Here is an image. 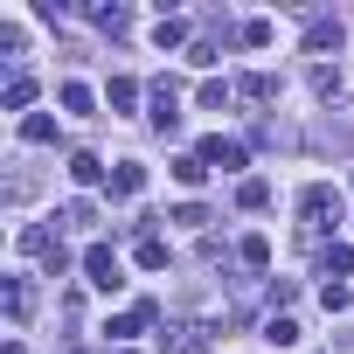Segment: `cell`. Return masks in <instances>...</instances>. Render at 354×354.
I'll use <instances>...</instances> for the list:
<instances>
[{"instance_id": "obj_14", "label": "cell", "mask_w": 354, "mask_h": 354, "mask_svg": "<svg viewBox=\"0 0 354 354\" xmlns=\"http://www.w3.org/2000/svg\"><path fill=\"white\" fill-rule=\"evenodd\" d=\"M236 42H243V49H264V42H271V21H243Z\"/></svg>"}, {"instance_id": "obj_8", "label": "cell", "mask_w": 354, "mask_h": 354, "mask_svg": "<svg viewBox=\"0 0 354 354\" xmlns=\"http://www.w3.org/2000/svg\"><path fill=\"white\" fill-rule=\"evenodd\" d=\"M202 160H216V167H243V146H236V139H209Z\"/></svg>"}, {"instance_id": "obj_7", "label": "cell", "mask_w": 354, "mask_h": 354, "mask_svg": "<svg viewBox=\"0 0 354 354\" xmlns=\"http://www.w3.org/2000/svg\"><path fill=\"white\" fill-rule=\"evenodd\" d=\"M174 181H181V188H202V181H209V160H202V153L174 160Z\"/></svg>"}, {"instance_id": "obj_20", "label": "cell", "mask_w": 354, "mask_h": 354, "mask_svg": "<svg viewBox=\"0 0 354 354\" xmlns=\"http://www.w3.org/2000/svg\"><path fill=\"white\" fill-rule=\"evenodd\" d=\"M319 306H326V313H347V306H354V292H347V285H326V292H319Z\"/></svg>"}, {"instance_id": "obj_15", "label": "cell", "mask_w": 354, "mask_h": 354, "mask_svg": "<svg viewBox=\"0 0 354 354\" xmlns=\"http://www.w3.org/2000/svg\"><path fill=\"white\" fill-rule=\"evenodd\" d=\"M104 97H111V111H125V104L139 97V84H132V77H111V91H104Z\"/></svg>"}, {"instance_id": "obj_5", "label": "cell", "mask_w": 354, "mask_h": 354, "mask_svg": "<svg viewBox=\"0 0 354 354\" xmlns=\"http://www.w3.org/2000/svg\"><path fill=\"white\" fill-rule=\"evenodd\" d=\"M306 49H313V56H333V49H340V21H313V28H306Z\"/></svg>"}, {"instance_id": "obj_6", "label": "cell", "mask_w": 354, "mask_h": 354, "mask_svg": "<svg viewBox=\"0 0 354 354\" xmlns=\"http://www.w3.org/2000/svg\"><path fill=\"white\" fill-rule=\"evenodd\" d=\"M319 271H326V278L340 285V278L354 271V250H347V243H326V250H319Z\"/></svg>"}, {"instance_id": "obj_17", "label": "cell", "mask_w": 354, "mask_h": 354, "mask_svg": "<svg viewBox=\"0 0 354 354\" xmlns=\"http://www.w3.org/2000/svg\"><path fill=\"white\" fill-rule=\"evenodd\" d=\"M264 340H271V347H292V340H299V326H292V319H285V313H278V319H271V326H264Z\"/></svg>"}, {"instance_id": "obj_19", "label": "cell", "mask_w": 354, "mask_h": 354, "mask_svg": "<svg viewBox=\"0 0 354 354\" xmlns=\"http://www.w3.org/2000/svg\"><path fill=\"white\" fill-rule=\"evenodd\" d=\"M139 264H146V271H160V264H167V243H160V236H146V243H139Z\"/></svg>"}, {"instance_id": "obj_21", "label": "cell", "mask_w": 354, "mask_h": 354, "mask_svg": "<svg viewBox=\"0 0 354 354\" xmlns=\"http://www.w3.org/2000/svg\"><path fill=\"white\" fill-rule=\"evenodd\" d=\"M313 91H319V97H333V91H340V70H326V63H319V70H313Z\"/></svg>"}, {"instance_id": "obj_9", "label": "cell", "mask_w": 354, "mask_h": 354, "mask_svg": "<svg viewBox=\"0 0 354 354\" xmlns=\"http://www.w3.org/2000/svg\"><path fill=\"white\" fill-rule=\"evenodd\" d=\"M236 257H243L250 271H264V264H271V236H243V243H236Z\"/></svg>"}, {"instance_id": "obj_2", "label": "cell", "mask_w": 354, "mask_h": 354, "mask_svg": "<svg viewBox=\"0 0 354 354\" xmlns=\"http://www.w3.org/2000/svg\"><path fill=\"white\" fill-rule=\"evenodd\" d=\"M84 271H91V285H97V292H118V285H125V278H118V257H111L104 243H91V250H84Z\"/></svg>"}, {"instance_id": "obj_16", "label": "cell", "mask_w": 354, "mask_h": 354, "mask_svg": "<svg viewBox=\"0 0 354 354\" xmlns=\"http://www.w3.org/2000/svg\"><path fill=\"white\" fill-rule=\"evenodd\" d=\"M236 202H243V209H264V202H271V181H243Z\"/></svg>"}, {"instance_id": "obj_22", "label": "cell", "mask_w": 354, "mask_h": 354, "mask_svg": "<svg viewBox=\"0 0 354 354\" xmlns=\"http://www.w3.org/2000/svg\"><path fill=\"white\" fill-rule=\"evenodd\" d=\"M28 97H35V84H28V77H15V84H8V111H21Z\"/></svg>"}, {"instance_id": "obj_4", "label": "cell", "mask_w": 354, "mask_h": 354, "mask_svg": "<svg viewBox=\"0 0 354 354\" xmlns=\"http://www.w3.org/2000/svg\"><path fill=\"white\" fill-rule=\"evenodd\" d=\"M139 188H146V167H139V160H118V174H111V202H132Z\"/></svg>"}, {"instance_id": "obj_1", "label": "cell", "mask_w": 354, "mask_h": 354, "mask_svg": "<svg viewBox=\"0 0 354 354\" xmlns=\"http://www.w3.org/2000/svg\"><path fill=\"white\" fill-rule=\"evenodd\" d=\"M299 216H306L313 230H333V223H340V188H326V181H313V188L299 195Z\"/></svg>"}, {"instance_id": "obj_3", "label": "cell", "mask_w": 354, "mask_h": 354, "mask_svg": "<svg viewBox=\"0 0 354 354\" xmlns=\"http://www.w3.org/2000/svg\"><path fill=\"white\" fill-rule=\"evenodd\" d=\"M160 354H209L202 326H160Z\"/></svg>"}, {"instance_id": "obj_18", "label": "cell", "mask_w": 354, "mask_h": 354, "mask_svg": "<svg viewBox=\"0 0 354 354\" xmlns=\"http://www.w3.org/2000/svg\"><path fill=\"white\" fill-rule=\"evenodd\" d=\"M91 104H97V97H91L84 84H63V111H91Z\"/></svg>"}, {"instance_id": "obj_12", "label": "cell", "mask_w": 354, "mask_h": 354, "mask_svg": "<svg viewBox=\"0 0 354 354\" xmlns=\"http://www.w3.org/2000/svg\"><path fill=\"white\" fill-rule=\"evenodd\" d=\"M28 306H35V299H28V285H21V278H15V285H8V319H15V326H21V319H28Z\"/></svg>"}, {"instance_id": "obj_13", "label": "cell", "mask_w": 354, "mask_h": 354, "mask_svg": "<svg viewBox=\"0 0 354 354\" xmlns=\"http://www.w3.org/2000/svg\"><path fill=\"white\" fill-rule=\"evenodd\" d=\"M97 174H104V167H97L91 153H77V160H70V181H77V188H91V181H97Z\"/></svg>"}, {"instance_id": "obj_11", "label": "cell", "mask_w": 354, "mask_h": 354, "mask_svg": "<svg viewBox=\"0 0 354 354\" xmlns=\"http://www.w3.org/2000/svg\"><path fill=\"white\" fill-rule=\"evenodd\" d=\"M243 97H278V77H271V70H250V77H243Z\"/></svg>"}, {"instance_id": "obj_10", "label": "cell", "mask_w": 354, "mask_h": 354, "mask_svg": "<svg viewBox=\"0 0 354 354\" xmlns=\"http://www.w3.org/2000/svg\"><path fill=\"white\" fill-rule=\"evenodd\" d=\"M21 139H28V146H49V139H56V118H42V111L21 118Z\"/></svg>"}]
</instances>
